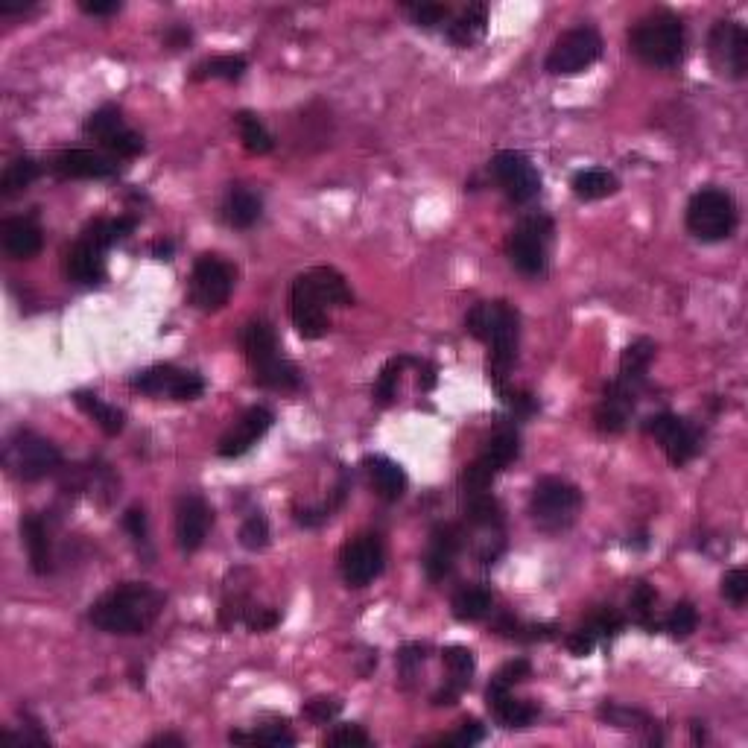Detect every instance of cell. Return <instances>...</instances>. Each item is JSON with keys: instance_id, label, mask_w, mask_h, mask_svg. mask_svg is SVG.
Returning a JSON list of instances; mask_svg holds the SVG:
<instances>
[{"instance_id": "obj_1", "label": "cell", "mask_w": 748, "mask_h": 748, "mask_svg": "<svg viewBox=\"0 0 748 748\" xmlns=\"http://www.w3.org/2000/svg\"><path fill=\"white\" fill-rule=\"evenodd\" d=\"M164 594L147 582H123L97 599L88 620L106 635H144L164 611Z\"/></svg>"}, {"instance_id": "obj_2", "label": "cell", "mask_w": 748, "mask_h": 748, "mask_svg": "<svg viewBox=\"0 0 748 748\" xmlns=\"http://www.w3.org/2000/svg\"><path fill=\"white\" fill-rule=\"evenodd\" d=\"M465 328L471 337L488 345V377L503 395L506 374L518 360V337H521L518 313L506 301H483L465 316Z\"/></svg>"}, {"instance_id": "obj_3", "label": "cell", "mask_w": 748, "mask_h": 748, "mask_svg": "<svg viewBox=\"0 0 748 748\" xmlns=\"http://www.w3.org/2000/svg\"><path fill=\"white\" fill-rule=\"evenodd\" d=\"M240 342H243V354H246V363L252 369V380L263 386V389H275V392H290V389H299L301 374L299 369L281 357L278 351V339H275V331L266 319H252L246 322L243 334H240Z\"/></svg>"}, {"instance_id": "obj_4", "label": "cell", "mask_w": 748, "mask_h": 748, "mask_svg": "<svg viewBox=\"0 0 748 748\" xmlns=\"http://www.w3.org/2000/svg\"><path fill=\"white\" fill-rule=\"evenodd\" d=\"M684 44V24L673 12H652L640 18L629 33L632 53L652 68H675L684 56Z\"/></svg>"}, {"instance_id": "obj_5", "label": "cell", "mask_w": 748, "mask_h": 748, "mask_svg": "<svg viewBox=\"0 0 748 748\" xmlns=\"http://www.w3.org/2000/svg\"><path fill=\"white\" fill-rule=\"evenodd\" d=\"M582 512V491L561 480V477H544L532 488L529 497V515L541 532H564L576 524Z\"/></svg>"}, {"instance_id": "obj_6", "label": "cell", "mask_w": 748, "mask_h": 748, "mask_svg": "<svg viewBox=\"0 0 748 748\" xmlns=\"http://www.w3.org/2000/svg\"><path fill=\"white\" fill-rule=\"evenodd\" d=\"M3 465L15 480L36 483L59 471L62 453L50 439L38 436L33 430H15L3 450Z\"/></svg>"}, {"instance_id": "obj_7", "label": "cell", "mask_w": 748, "mask_h": 748, "mask_svg": "<svg viewBox=\"0 0 748 748\" xmlns=\"http://www.w3.org/2000/svg\"><path fill=\"white\" fill-rule=\"evenodd\" d=\"M687 228L702 243L728 240L737 228V205L719 187H702L687 205Z\"/></svg>"}, {"instance_id": "obj_8", "label": "cell", "mask_w": 748, "mask_h": 748, "mask_svg": "<svg viewBox=\"0 0 748 748\" xmlns=\"http://www.w3.org/2000/svg\"><path fill=\"white\" fill-rule=\"evenodd\" d=\"M553 237V223L544 214H529L521 223L515 225V231L509 234L506 252L509 261L518 272L524 275H541L547 269V246Z\"/></svg>"}, {"instance_id": "obj_9", "label": "cell", "mask_w": 748, "mask_h": 748, "mask_svg": "<svg viewBox=\"0 0 748 748\" xmlns=\"http://www.w3.org/2000/svg\"><path fill=\"white\" fill-rule=\"evenodd\" d=\"M234 293V266L217 255H202L193 263L190 275V301L202 313L223 310Z\"/></svg>"}, {"instance_id": "obj_10", "label": "cell", "mask_w": 748, "mask_h": 748, "mask_svg": "<svg viewBox=\"0 0 748 748\" xmlns=\"http://www.w3.org/2000/svg\"><path fill=\"white\" fill-rule=\"evenodd\" d=\"M602 56V38L594 27H573L564 36L556 38L550 56H547V71L553 76H576L588 71Z\"/></svg>"}, {"instance_id": "obj_11", "label": "cell", "mask_w": 748, "mask_h": 748, "mask_svg": "<svg viewBox=\"0 0 748 748\" xmlns=\"http://www.w3.org/2000/svg\"><path fill=\"white\" fill-rule=\"evenodd\" d=\"M708 53H711L716 74L728 79H743L748 71V33L737 21H716L708 38Z\"/></svg>"}, {"instance_id": "obj_12", "label": "cell", "mask_w": 748, "mask_h": 748, "mask_svg": "<svg viewBox=\"0 0 748 748\" xmlns=\"http://www.w3.org/2000/svg\"><path fill=\"white\" fill-rule=\"evenodd\" d=\"M383 561H386V553H383V544H380L377 535L366 532V535L351 538L342 547V556H339V570H342L345 585L348 588L372 585L374 579L383 573Z\"/></svg>"}, {"instance_id": "obj_13", "label": "cell", "mask_w": 748, "mask_h": 748, "mask_svg": "<svg viewBox=\"0 0 748 748\" xmlns=\"http://www.w3.org/2000/svg\"><path fill=\"white\" fill-rule=\"evenodd\" d=\"M132 389L152 398L196 401L205 392V380L196 372H185L176 366H152L147 372H138L132 377Z\"/></svg>"}, {"instance_id": "obj_14", "label": "cell", "mask_w": 748, "mask_h": 748, "mask_svg": "<svg viewBox=\"0 0 748 748\" xmlns=\"http://www.w3.org/2000/svg\"><path fill=\"white\" fill-rule=\"evenodd\" d=\"M491 173H494L497 185L503 187V193H506L515 205H526V202L535 199L538 190H541V173L535 170V164L526 158L524 152H497L494 161H491Z\"/></svg>"}, {"instance_id": "obj_15", "label": "cell", "mask_w": 748, "mask_h": 748, "mask_svg": "<svg viewBox=\"0 0 748 748\" xmlns=\"http://www.w3.org/2000/svg\"><path fill=\"white\" fill-rule=\"evenodd\" d=\"M290 316H293L296 331L304 339H319L331 331L328 301L319 296V290L313 287V281H310L307 272L293 281V290H290Z\"/></svg>"}, {"instance_id": "obj_16", "label": "cell", "mask_w": 748, "mask_h": 748, "mask_svg": "<svg viewBox=\"0 0 748 748\" xmlns=\"http://www.w3.org/2000/svg\"><path fill=\"white\" fill-rule=\"evenodd\" d=\"M85 132L91 138H97L103 144V150H109L117 158H135L144 152V138L123 123V114L114 106H103L91 114L85 120Z\"/></svg>"}, {"instance_id": "obj_17", "label": "cell", "mask_w": 748, "mask_h": 748, "mask_svg": "<svg viewBox=\"0 0 748 748\" xmlns=\"http://www.w3.org/2000/svg\"><path fill=\"white\" fill-rule=\"evenodd\" d=\"M646 433L661 445V450L667 453V459L673 462L675 468L687 465L696 456V450H699L696 430L684 418L673 415V412H661V415L649 418L646 421Z\"/></svg>"}, {"instance_id": "obj_18", "label": "cell", "mask_w": 748, "mask_h": 748, "mask_svg": "<svg viewBox=\"0 0 748 748\" xmlns=\"http://www.w3.org/2000/svg\"><path fill=\"white\" fill-rule=\"evenodd\" d=\"M211 524H214V512L208 500L199 494H185L176 506V541L182 553H196L205 544Z\"/></svg>"}, {"instance_id": "obj_19", "label": "cell", "mask_w": 748, "mask_h": 748, "mask_svg": "<svg viewBox=\"0 0 748 748\" xmlns=\"http://www.w3.org/2000/svg\"><path fill=\"white\" fill-rule=\"evenodd\" d=\"M272 421H275V415H272V410H266V407H252V410H246L237 421H234V427L220 439L217 453H220L223 459H237V456L249 453V450L255 448L263 436L269 433Z\"/></svg>"}, {"instance_id": "obj_20", "label": "cell", "mask_w": 748, "mask_h": 748, "mask_svg": "<svg viewBox=\"0 0 748 748\" xmlns=\"http://www.w3.org/2000/svg\"><path fill=\"white\" fill-rule=\"evenodd\" d=\"M50 170L59 179H112L117 161L94 150H62L53 155Z\"/></svg>"}, {"instance_id": "obj_21", "label": "cell", "mask_w": 748, "mask_h": 748, "mask_svg": "<svg viewBox=\"0 0 748 748\" xmlns=\"http://www.w3.org/2000/svg\"><path fill=\"white\" fill-rule=\"evenodd\" d=\"M635 398H637V389L626 386V383H620V380H614V383L605 389V395H602V401H599L597 412H594V421H597L599 433H608V436L623 433V430H626V424H629V415H632V410H635Z\"/></svg>"}, {"instance_id": "obj_22", "label": "cell", "mask_w": 748, "mask_h": 748, "mask_svg": "<svg viewBox=\"0 0 748 748\" xmlns=\"http://www.w3.org/2000/svg\"><path fill=\"white\" fill-rule=\"evenodd\" d=\"M459 547H462L459 526L442 524L433 529L430 547H427V556H424V573H427L430 582H442L450 570H453V561L459 556Z\"/></svg>"}, {"instance_id": "obj_23", "label": "cell", "mask_w": 748, "mask_h": 748, "mask_svg": "<svg viewBox=\"0 0 748 748\" xmlns=\"http://www.w3.org/2000/svg\"><path fill=\"white\" fill-rule=\"evenodd\" d=\"M0 243H3V252L12 261H33L41 252V246H44V237H41V228L36 225V220L9 217V220L0 223Z\"/></svg>"}, {"instance_id": "obj_24", "label": "cell", "mask_w": 748, "mask_h": 748, "mask_svg": "<svg viewBox=\"0 0 748 748\" xmlns=\"http://www.w3.org/2000/svg\"><path fill=\"white\" fill-rule=\"evenodd\" d=\"M486 705L491 716L503 725V728H529L538 719V705L526 702V699H515L509 687L500 684H488Z\"/></svg>"}, {"instance_id": "obj_25", "label": "cell", "mask_w": 748, "mask_h": 748, "mask_svg": "<svg viewBox=\"0 0 748 748\" xmlns=\"http://www.w3.org/2000/svg\"><path fill=\"white\" fill-rule=\"evenodd\" d=\"M65 269L79 284H100L106 278V249L82 234L65 258Z\"/></svg>"}, {"instance_id": "obj_26", "label": "cell", "mask_w": 748, "mask_h": 748, "mask_svg": "<svg viewBox=\"0 0 748 748\" xmlns=\"http://www.w3.org/2000/svg\"><path fill=\"white\" fill-rule=\"evenodd\" d=\"M363 465H366V474H369V483H372L374 494H377L380 500L395 503V500L404 497L410 480H407V471H404L395 459H389V456H369Z\"/></svg>"}, {"instance_id": "obj_27", "label": "cell", "mask_w": 748, "mask_h": 748, "mask_svg": "<svg viewBox=\"0 0 748 748\" xmlns=\"http://www.w3.org/2000/svg\"><path fill=\"white\" fill-rule=\"evenodd\" d=\"M261 196L249 187H231L223 202V220L231 228H252L261 220Z\"/></svg>"}, {"instance_id": "obj_28", "label": "cell", "mask_w": 748, "mask_h": 748, "mask_svg": "<svg viewBox=\"0 0 748 748\" xmlns=\"http://www.w3.org/2000/svg\"><path fill=\"white\" fill-rule=\"evenodd\" d=\"M21 538L27 544V556H30V567L38 576L53 570V550H50V535H47V524L38 515H27L21 521Z\"/></svg>"}, {"instance_id": "obj_29", "label": "cell", "mask_w": 748, "mask_h": 748, "mask_svg": "<svg viewBox=\"0 0 748 748\" xmlns=\"http://www.w3.org/2000/svg\"><path fill=\"white\" fill-rule=\"evenodd\" d=\"M488 30V6L471 3L448 24V38L456 47H474Z\"/></svg>"}, {"instance_id": "obj_30", "label": "cell", "mask_w": 748, "mask_h": 748, "mask_svg": "<svg viewBox=\"0 0 748 748\" xmlns=\"http://www.w3.org/2000/svg\"><path fill=\"white\" fill-rule=\"evenodd\" d=\"M652 360H655V342L652 339H637L620 357V374H617V380L626 383V386H632V389H640Z\"/></svg>"}, {"instance_id": "obj_31", "label": "cell", "mask_w": 748, "mask_h": 748, "mask_svg": "<svg viewBox=\"0 0 748 748\" xmlns=\"http://www.w3.org/2000/svg\"><path fill=\"white\" fill-rule=\"evenodd\" d=\"M76 407L85 412L88 418H94L97 421V427L106 433V436H117V433H123V424H126V415L112 407V404H106L100 395H94V392H76L74 395Z\"/></svg>"}, {"instance_id": "obj_32", "label": "cell", "mask_w": 748, "mask_h": 748, "mask_svg": "<svg viewBox=\"0 0 748 748\" xmlns=\"http://www.w3.org/2000/svg\"><path fill=\"white\" fill-rule=\"evenodd\" d=\"M307 275H310L313 287L319 290V296L328 301V307H351L354 304V293H351L348 281L334 266H316Z\"/></svg>"}, {"instance_id": "obj_33", "label": "cell", "mask_w": 748, "mask_h": 748, "mask_svg": "<svg viewBox=\"0 0 748 748\" xmlns=\"http://www.w3.org/2000/svg\"><path fill=\"white\" fill-rule=\"evenodd\" d=\"M573 193H576V199H582V202H597V199H605V196H611V193H617V176L614 173H608V170H602V167H591V170H579L576 176H573Z\"/></svg>"}, {"instance_id": "obj_34", "label": "cell", "mask_w": 748, "mask_h": 748, "mask_svg": "<svg viewBox=\"0 0 748 748\" xmlns=\"http://www.w3.org/2000/svg\"><path fill=\"white\" fill-rule=\"evenodd\" d=\"M491 605H494V597H491V591L483 588V585L462 588V591L453 597V602H450L453 617H456L459 623H477V620H483L488 611H491Z\"/></svg>"}, {"instance_id": "obj_35", "label": "cell", "mask_w": 748, "mask_h": 748, "mask_svg": "<svg viewBox=\"0 0 748 748\" xmlns=\"http://www.w3.org/2000/svg\"><path fill=\"white\" fill-rule=\"evenodd\" d=\"M599 716L608 722V725H614V728H623V731H646V740L649 743H661V737H658V728H655V722L646 716L643 711H635V708H623V705H602L599 708Z\"/></svg>"}, {"instance_id": "obj_36", "label": "cell", "mask_w": 748, "mask_h": 748, "mask_svg": "<svg viewBox=\"0 0 748 748\" xmlns=\"http://www.w3.org/2000/svg\"><path fill=\"white\" fill-rule=\"evenodd\" d=\"M518 453H521V439H518L515 427H497V433L488 439L486 450L480 456L497 471H503L506 465H512L518 459Z\"/></svg>"}, {"instance_id": "obj_37", "label": "cell", "mask_w": 748, "mask_h": 748, "mask_svg": "<svg viewBox=\"0 0 748 748\" xmlns=\"http://www.w3.org/2000/svg\"><path fill=\"white\" fill-rule=\"evenodd\" d=\"M38 176H41V167L36 164V158L21 155V158L9 161L3 176H0V196H15V193L27 190Z\"/></svg>"}, {"instance_id": "obj_38", "label": "cell", "mask_w": 748, "mask_h": 748, "mask_svg": "<svg viewBox=\"0 0 748 748\" xmlns=\"http://www.w3.org/2000/svg\"><path fill=\"white\" fill-rule=\"evenodd\" d=\"M234 123H237V132H240V141H243L246 152H252V155H266V152H272L275 141H272V135L266 132V126H263L258 114L237 112L234 114Z\"/></svg>"}, {"instance_id": "obj_39", "label": "cell", "mask_w": 748, "mask_h": 748, "mask_svg": "<svg viewBox=\"0 0 748 748\" xmlns=\"http://www.w3.org/2000/svg\"><path fill=\"white\" fill-rule=\"evenodd\" d=\"M465 518H468V524L483 526V529H500L503 526V509L488 491H480V494H468Z\"/></svg>"}, {"instance_id": "obj_40", "label": "cell", "mask_w": 748, "mask_h": 748, "mask_svg": "<svg viewBox=\"0 0 748 748\" xmlns=\"http://www.w3.org/2000/svg\"><path fill=\"white\" fill-rule=\"evenodd\" d=\"M442 661H445V667H448L450 684L459 687V690H465L468 681H471V675L477 670L474 652H471L468 646H448V649L442 652Z\"/></svg>"}, {"instance_id": "obj_41", "label": "cell", "mask_w": 748, "mask_h": 748, "mask_svg": "<svg viewBox=\"0 0 748 748\" xmlns=\"http://www.w3.org/2000/svg\"><path fill=\"white\" fill-rule=\"evenodd\" d=\"M231 743L237 746H269V748H281V746H296V737L284 728V725H266L255 734H243V731H231L228 734Z\"/></svg>"}, {"instance_id": "obj_42", "label": "cell", "mask_w": 748, "mask_h": 748, "mask_svg": "<svg viewBox=\"0 0 748 748\" xmlns=\"http://www.w3.org/2000/svg\"><path fill=\"white\" fill-rule=\"evenodd\" d=\"M243 74H246V59L243 56H217L211 62H202L196 68L193 79H228V82H234Z\"/></svg>"}, {"instance_id": "obj_43", "label": "cell", "mask_w": 748, "mask_h": 748, "mask_svg": "<svg viewBox=\"0 0 748 748\" xmlns=\"http://www.w3.org/2000/svg\"><path fill=\"white\" fill-rule=\"evenodd\" d=\"M655 599H658L655 588L646 585V582H640L635 591H632V599H629L632 617H635L646 632H658V623L652 620V614H655Z\"/></svg>"}, {"instance_id": "obj_44", "label": "cell", "mask_w": 748, "mask_h": 748, "mask_svg": "<svg viewBox=\"0 0 748 748\" xmlns=\"http://www.w3.org/2000/svg\"><path fill=\"white\" fill-rule=\"evenodd\" d=\"M404 12L410 15V21L415 27H439L450 18V6L445 3H404Z\"/></svg>"}, {"instance_id": "obj_45", "label": "cell", "mask_w": 748, "mask_h": 748, "mask_svg": "<svg viewBox=\"0 0 748 748\" xmlns=\"http://www.w3.org/2000/svg\"><path fill=\"white\" fill-rule=\"evenodd\" d=\"M410 363V357H395V360H389V363L383 366V372H380L377 383H374V398H377L380 404H389V401L395 398L398 377L404 372V366H410Z\"/></svg>"}, {"instance_id": "obj_46", "label": "cell", "mask_w": 748, "mask_h": 748, "mask_svg": "<svg viewBox=\"0 0 748 748\" xmlns=\"http://www.w3.org/2000/svg\"><path fill=\"white\" fill-rule=\"evenodd\" d=\"M696 623H699V614H696V608L690 605V602H678L673 611H670V617H667V632L675 637V640H684V637H690L696 632Z\"/></svg>"}, {"instance_id": "obj_47", "label": "cell", "mask_w": 748, "mask_h": 748, "mask_svg": "<svg viewBox=\"0 0 748 748\" xmlns=\"http://www.w3.org/2000/svg\"><path fill=\"white\" fill-rule=\"evenodd\" d=\"M325 746L331 748H369L372 746V737L360 728V725H337L328 737H325Z\"/></svg>"}, {"instance_id": "obj_48", "label": "cell", "mask_w": 748, "mask_h": 748, "mask_svg": "<svg viewBox=\"0 0 748 748\" xmlns=\"http://www.w3.org/2000/svg\"><path fill=\"white\" fill-rule=\"evenodd\" d=\"M240 544L246 550H252V553H258V550H263L269 544V524H266L263 515H252V518L243 521V526H240Z\"/></svg>"}, {"instance_id": "obj_49", "label": "cell", "mask_w": 748, "mask_h": 748, "mask_svg": "<svg viewBox=\"0 0 748 748\" xmlns=\"http://www.w3.org/2000/svg\"><path fill=\"white\" fill-rule=\"evenodd\" d=\"M483 740H486V728H483L477 719H471V722H462L453 734L442 737V740H439V746L471 748V746H477V743H483Z\"/></svg>"}, {"instance_id": "obj_50", "label": "cell", "mask_w": 748, "mask_h": 748, "mask_svg": "<svg viewBox=\"0 0 748 748\" xmlns=\"http://www.w3.org/2000/svg\"><path fill=\"white\" fill-rule=\"evenodd\" d=\"M722 597L734 605H743L748 599V573L743 567H734L722 576Z\"/></svg>"}, {"instance_id": "obj_51", "label": "cell", "mask_w": 748, "mask_h": 748, "mask_svg": "<svg viewBox=\"0 0 748 748\" xmlns=\"http://www.w3.org/2000/svg\"><path fill=\"white\" fill-rule=\"evenodd\" d=\"M339 705L337 699H328V696H316V699H310V702H304V708H301V713L310 719V722H316V725H325V722H331L334 716L339 713Z\"/></svg>"}, {"instance_id": "obj_52", "label": "cell", "mask_w": 748, "mask_h": 748, "mask_svg": "<svg viewBox=\"0 0 748 748\" xmlns=\"http://www.w3.org/2000/svg\"><path fill=\"white\" fill-rule=\"evenodd\" d=\"M123 526H126V532L132 535V541L135 544H147L150 541V524H147V512H144V506H132L126 515H123Z\"/></svg>"}, {"instance_id": "obj_53", "label": "cell", "mask_w": 748, "mask_h": 748, "mask_svg": "<svg viewBox=\"0 0 748 748\" xmlns=\"http://www.w3.org/2000/svg\"><path fill=\"white\" fill-rule=\"evenodd\" d=\"M588 629L594 632V637H611L617 635L620 629H623V617L614 611V608H602L597 611L594 617H591V623H588Z\"/></svg>"}, {"instance_id": "obj_54", "label": "cell", "mask_w": 748, "mask_h": 748, "mask_svg": "<svg viewBox=\"0 0 748 748\" xmlns=\"http://www.w3.org/2000/svg\"><path fill=\"white\" fill-rule=\"evenodd\" d=\"M243 623H246V629L249 632H269V629H275L278 626V611H272V608H249L246 614H243Z\"/></svg>"}, {"instance_id": "obj_55", "label": "cell", "mask_w": 748, "mask_h": 748, "mask_svg": "<svg viewBox=\"0 0 748 748\" xmlns=\"http://www.w3.org/2000/svg\"><path fill=\"white\" fill-rule=\"evenodd\" d=\"M529 670H532V667H529V661H526V658H518V661H509L506 667H500V673L494 675L491 681H494V684H500V687H509V690H512L515 684H521L524 678H529Z\"/></svg>"}, {"instance_id": "obj_56", "label": "cell", "mask_w": 748, "mask_h": 748, "mask_svg": "<svg viewBox=\"0 0 748 748\" xmlns=\"http://www.w3.org/2000/svg\"><path fill=\"white\" fill-rule=\"evenodd\" d=\"M567 649H570V655H576V658H588L591 652H594V646H597V637L594 632L585 626V629H576L573 635H567Z\"/></svg>"}, {"instance_id": "obj_57", "label": "cell", "mask_w": 748, "mask_h": 748, "mask_svg": "<svg viewBox=\"0 0 748 748\" xmlns=\"http://www.w3.org/2000/svg\"><path fill=\"white\" fill-rule=\"evenodd\" d=\"M424 646H418V643H410V646H404L401 652H398V667H401V673H404V678H412L415 675V670L424 664Z\"/></svg>"}, {"instance_id": "obj_58", "label": "cell", "mask_w": 748, "mask_h": 748, "mask_svg": "<svg viewBox=\"0 0 748 748\" xmlns=\"http://www.w3.org/2000/svg\"><path fill=\"white\" fill-rule=\"evenodd\" d=\"M79 9H82L85 15L103 18V15L120 12V0H79Z\"/></svg>"}, {"instance_id": "obj_59", "label": "cell", "mask_w": 748, "mask_h": 748, "mask_svg": "<svg viewBox=\"0 0 748 748\" xmlns=\"http://www.w3.org/2000/svg\"><path fill=\"white\" fill-rule=\"evenodd\" d=\"M33 6L36 0H0V15H21Z\"/></svg>"}, {"instance_id": "obj_60", "label": "cell", "mask_w": 748, "mask_h": 748, "mask_svg": "<svg viewBox=\"0 0 748 748\" xmlns=\"http://www.w3.org/2000/svg\"><path fill=\"white\" fill-rule=\"evenodd\" d=\"M418 386L421 392H430L436 386V369L430 363H418Z\"/></svg>"}, {"instance_id": "obj_61", "label": "cell", "mask_w": 748, "mask_h": 748, "mask_svg": "<svg viewBox=\"0 0 748 748\" xmlns=\"http://www.w3.org/2000/svg\"><path fill=\"white\" fill-rule=\"evenodd\" d=\"M187 41H190V30H185V27H173L170 33H167V44L170 47H187Z\"/></svg>"}, {"instance_id": "obj_62", "label": "cell", "mask_w": 748, "mask_h": 748, "mask_svg": "<svg viewBox=\"0 0 748 748\" xmlns=\"http://www.w3.org/2000/svg\"><path fill=\"white\" fill-rule=\"evenodd\" d=\"M152 255H155V261H170V258H173V243H170V240L155 243V246H152Z\"/></svg>"}, {"instance_id": "obj_63", "label": "cell", "mask_w": 748, "mask_h": 748, "mask_svg": "<svg viewBox=\"0 0 748 748\" xmlns=\"http://www.w3.org/2000/svg\"><path fill=\"white\" fill-rule=\"evenodd\" d=\"M155 746H185V740L182 737H173V734H164V737H155V740H150V748Z\"/></svg>"}]
</instances>
